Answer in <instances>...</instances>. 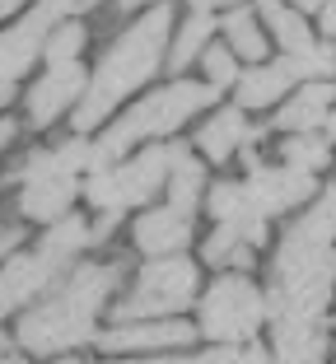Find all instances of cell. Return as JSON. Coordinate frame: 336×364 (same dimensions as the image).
I'll return each mask as SVG.
<instances>
[{
	"label": "cell",
	"mask_w": 336,
	"mask_h": 364,
	"mask_svg": "<svg viewBox=\"0 0 336 364\" xmlns=\"http://www.w3.org/2000/svg\"><path fill=\"white\" fill-rule=\"evenodd\" d=\"M323 127H327V140L336 145V103H332V112H327V122H323Z\"/></svg>",
	"instance_id": "42"
},
{
	"label": "cell",
	"mask_w": 336,
	"mask_h": 364,
	"mask_svg": "<svg viewBox=\"0 0 336 364\" xmlns=\"http://www.w3.org/2000/svg\"><path fill=\"white\" fill-rule=\"evenodd\" d=\"M281 164L304 168V173H323L332 164V140L318 136V131H290V136H281Z\"/></svg>",
	"instance_id": "25"
},
{
	"label": "cell",
	"mask_w": 336,
	"mask_h": 364,
	"mask_svg": "<svg viewBox=\"0 0 336 364\" xmlns=\"http://www.w3.org/2000/svg\"><path fill=\"white\" fill-rule=\"evenodd\" d=\"M173 5H150V10L131 14V23L103 47L98 65L89 70V89L70 112V127L94 136L121 112V103H131V94H141L154 75L163 70L168 56V38H173Z\"/></svg>",
	"instance_id": "2"
},
{
	"label": "cell",
	"mask_w": 336,
	"mask_h": 364,
	"mask_svg": "<svg viewBox=\"0 0 336 364\" xmlns=\"http://www.w3.org/2000/svg\"><path fill=\"white\" fill-rule=\"evenodd\" d=\"M103 364H192L187 350H159V355H103Z\"/></svg>",
	"instance_id": "32"
},
{
	"label": "cell",
	"mask_w": 336,
	"mask_h": 364,
	"mask_svg": "<svg viewBox=\"0 0 336 364\" xmlns=\"http://www.w3.org/2000/svg\"><path fill=\"white\" fill-rule=\"evenodd\" d=\"M19 131H23L19 117L0 112V159H10V154H14V145H19Z\"/></svg>",
	"instance_id": "33"
},
{
	"label": "cell",
	"mask_w": 336,
	"mask_h": 364,
	"mask_svg": "<svg viewBox=\"0 0 336 364\" xmlns=\"http://www.w3.org/2000/svg\"><path fill=\"white\" fill-rule=\"evenodd\" d=\"M248 355H252V364H276L271 346H248Z\"/></svg>",
	"instance_id": "39"
},
{
	"label": "cell",
	"mask_w": 336,
	"mask_h": 364,
	"mask_svg": "<svg viewBox=\"0 0 336 364\" xmlns=\"http://www.w3.org/2000/svg\"><path fill=\"white\" fill-rule=\"evenodd\" d=\"M89 47V28L85 19H56L47 28V43H43V61L47 65H65V61H80Z\"/></svg>",
	"instance_id": "26"
},
{
	"label": "cell",
	"mask_w": 336,
	"mask_h": 364,
	"mask_svg": "<svg viewBox=\"0 0 336 364\" xmlns=\"http://www.w3.org/2000/svg\"><path fill=\"white\" fill-rule=\"evenodd\" d=\"M47 28H52V19H47L38 5H33L28 14H19L14 23L0 28V85H19V80H28V70L43 61Z\"/></svg>",
	"instance_id": "13"
},
{
	"label": "cell",
	"mask_w": 336,
	"mask_h": 364,
	"mask_svg": "<svg viewBox=\"0 0 336 364\" xmlns=\"http://www.w3.org/2000/svg\"><path fill=\"white\" fill-rule=\"evenodd\" d=\"M33 5H38V10H43L47 19L56 23V19H85L98 0H33Z\"/></svg>",
	"instance_id": "30"
},
{
	"label": "cell",
	"mask_w": 336,
	"mask_h": 364,
	"mask_svg": "<svg viewBox=\"0 0 336 364\" xmlns=\"http://www.w3.org/2000/svg\"><path fill=\"white\" fill-rule=\"evenodd\" d=\"M294 85H304L299 80V70H294L290 56H266V61L257 65H243L239 85H234V103L243 107V112H266V107H276L285 94H294Z\"/></svg>",
	"instance_id": "14"
},
{
	"label": "cell",
	"mask_w": 336,
	"mask_h": 364,
	"mask_svg": "<svg viewBox=\"0 0 336 364\" xmlns=\"http://www.w3.org/2000/svg\"><path fill=\"white\" fill-rule=\"evenodd\" d=\"M257 136L261 131L248 122V112H243L239 103H229V107L215 103L210 112H201V127H196V136H192V150L206 164H229V159H239L243 150H252Z\"/></svg>",
	"instance_id": "11"
},
{
	"label": "cell",
	"mask_w": 336,
	"mask_h": 364,
	"mask_svg": "<svg viewBox=\"0 0 336 364\" xmlns=\"http://www.w3.org/2000/svg\"><path fill=\"white\" fill-rule=\"evenodd\" d=\"M196 70H201V80H206L210 89H220V94H224V89H234V85H239L243 61L234 56V47H229V43H215V38H210V43H206V52L196 56Z\"/></svg>",
	"instance_id": "27"
},
{
	"label": "cell",
	"mask_w": 336,
	"mask_h": 364,
	"mask_svg": "<svg viewBox=\"0 0 336 364\" xmlns=\"http://www.w3.org/2000/svg\"><path fill=\"white\" fill-rule=\"evenodd\" d=\"M0 364H28V355H23L19 346H14V350H5V355H0Z\"/></svg>",
	"instance_id": "41"
},
{
	"label": "cell",
	"mask_w": 336,
	"mask_h": 364,
	"mask_svg": "<svg viewBox=\"0 0 336 364\" xmlns=\"http://www.w3.org/2000/svg\"><path fill=\"white\" fill-rule=\"evenodd\" d=\"M126 285V267L117 257H80L43 299L14 313V346L28 360H56L65 350H85L98 336V318Z\"/></svg>",
	"instance_id": "1"
},
{
	"label": "cell",
	"mask_w": 336,
	"mask_h": 364,
	"mask_svg": "<svg viewBox=\"0 0 336 364\" xmlns=\"http://www.w3.org/2000/svg\"><path fill=\"white\" fill-rule=\"evenodd\" d=\"M23 5H33V0H0V23H5V19H19Z\"/></svg>",
	"instance_id": "38"
},
{
	"label": "cell",
	"mask_w": 336,
	"mask_h": 364,
	"mask_svg": "<svg viewBox=\"0 0 336 364\" xmlns=\"http://www.w3.org/2000/svg\"><path fill=\"white\" fill-rule=\"evenodd\" d=\"M332 103H336L332 80H304V85H294V94H285L276 103L271 131H281V136H290V131H318V122H327Z\"/></svg>",
	"instance_id": "18"
},
{
	"label": "cell",
	"mask_w": 336,
	"mask_h": 364,
	"mask_svg": "<svg viewBox=\"0 0 336 364\" xmlns=\"http://www.w3.org/2000/svg\"><path fill=\"white\" fill-rule=\"evenodd\" d=\"M266 322H271L266 289L248 271H220L196 294V336L201 341H257Z\"/></svg>",
	"instance_id": "6"
},
{
	"label": "cell",
	"mask_w": 336,
	"mask_h": 364,
	"mask_svg": "<svg viewBox=\"0 0 336 364\" xmlns=\"http://www.w3.org/2000/svg\"><path fill=\"white\" fill-rule=\"evenodd\" d=\"M80 201V178H33V182H19L14 192V215L23 225H52L61 220L65 210H75Z\"/></svg>",
	"instance_id": "17"
},
{
	"label": "cell",
	"mask_w": 336,
	"mask_h": 364,
	"mask_svg": "<svg viewBox=\"0 0 336 364\" xmlns=\"http://www.w3.org/2000/svg\"><path fill=\"white\" fill-rule=\"evenodd\" d=\"M5 350H14V336L5 332V327H0V355H5Z\"/></svg>",
	"instance_id": "45"
},
{
	"label": "cell",
	"mask_w": 336,
	"mask_h": 364,
	"mask_svg": "<svg viewBox=\"0 0 336 364\" xmlns=\"http://www.w3.org/2000/svg\"><path fill=\"white\" fill-rule=\"evenodd\" d=\"M220 38L234 47V56H239L243 65L266 61V52H271V33H266V23H261L257 5H234V10H224Z\"/></svg>",
	"instance_id": "19"
},
{
	"label": "cell",
	"mask_w": 336,
	"mask_h": 364,
	"mask_svg": "<svg viewBox=\"0 0 336 364\" xmlns=\"http://www.w3.org/2000/svg\"><path fill=\"white\" fill-rule=\"evenodd\" d=\"M234 5H243V0H187V10H206V14H215V10H234Z\"/></svg>",
	"instance_id": "35"
},
{
	"label": "cell",
	"mask_w": 336,
	"mask_h": 364,
	"mask_svg": "<svg viewBox=\"0 0 336 364\" xmlns=\"http://www.w3.org/2000/svg\"><path fill=\"white\" fill-rule=\"evenodd\" d=\"M38 247H47V252H52V257H61V262H80L85 252H94V215L65 210L61 220L43 225Z\"/></svg>",
	"instance_id": "22"
},
{
	"label": "cell",
	"mask_w": 336,
	"mask_h": 364,
	"mask_svg": "<svg viewBox=\"0 0 336 364\" xmlns=\"http://www.w3.org/2000/svg\"><path fill=\"white\" fill-rule=\"evenodd\" d=\"M14 98H19V85H0V112H5Z\"/></svg>",
	"instance_id": "40"
},
{
	"label": "cell",
	"mask_w": 336,
	"mask_h": 364,
	"mask_svg": "<svg viewBox=\"0 0 336 364\" xmlns=\"http://www.w3.org/2000/svg\"><path fill=\"white\" fill-rule=\"evenodd\" d=\"M206 187H210V178H206V159H201L196 150H187L183 159L173 164L168 182H163V201L183 205V210H201V201H206Z\"/></svg>",
	"instance_id": "23"
},
{
	"label": "cell",
	"mask_w": 336,
	"mask_h": 364,
	"mask_svg": "<svg viewBox=\"0 0 336 364\" xmlns=\"http://www.w3.org/2000/svg\"><path fill=\"white\" fill-rule=\"evenodd\" d=\"M14 313H19V299H14V289L5 285V276H0V322L14 318Z\"/></svg>",
	"instance_id": "34"
},
{
	"label": "cell",
	"mask_w": 336,
	"mask_h": 364,
	"mask_svg": "<svg viewBox=\"0 0 336 364\" xmlns=\"http://www.w3.org/2000/svg\"><path fill=\"white\" fill-rule=\"evenodd\" d=\"M126 238L141 257L187 252V247L196 243V210H183V205H173V201H150V205L136 210Z\"/></svg>",
	"instance_id": "10"
},
{
	"label": "cell",
	"mask_w": 336,
	"mask_h": 364,
	"mask_svg": "<svg viewBox=\"0 0 336 364\" xmlns=\"http://www.w3.org/2000/svg\"><path fill=\"white\" fill-rule=\"evenodd\" d=\"M271 355L276 364H323L332 350L323 318H271Z\"/></svg>",
	"instance_id": "16"
},
{
	"label": "cell",
	"mask_w": 336,
	"mask_h": 364,
	"mask_svg": "<svg viewBox=\"0 0 336 364\" xmlns=\"http://www.w3.org/2000/svg\"><path fill=\"white\" fill-rule=\"evenodd\" d=\"M290 61H294V70H299V80H332L336 75V52L327 43L304 47V52H294Z\"/></svg>",
	"instance_id": "28"
},
{
	"label": "cell",
	"mask_w": 336,
	"mask_h": 364,
	"mask_svg": "<svg viewBox=\"0 0 336 364\" xmlns=\"http://www.w3.org/2000/svg\"><path fill=\"white\" fill-rule=\"evenodd\" d=\"M220 33V23H215V14H206V10H192L187 19H178L173 23V38H168V56H163V70L168 75H187L196 65V56L206 52V43Z\"/></svg>",
	"instance_id": "20"
},
{
	"label": "cell",
	"mask_w": 336,
	"mask_h": 364,
	"mask_svg": "<svg viewBox=\"0 0 336 364\" xmlns=\"http://www.w3.org/2000/svg\"><path fill=\"white\" fill-rule=\"evenodd\" d=\"M0 201H5V178H0Z\"/></svg>",
	"instance_id": "46"
},
{
	"label": "cell",
	"mask_w": 336,
	"mask_h": 364,
	"mask_svg": "<svg viewBox=\"0 0 336 364\" xmlns=\"http://www.w3.org/2000/svg\"><path fill=\"white\" fill-rule=\"evenodd\" d=\"M150 5H154V0H112V10L126 14V19H131V14H141V10H150Z\"/></svg>",
	"instance_id": "36"
},
{
	"label": "cell",
	"mask_w": 336,
	"mask_h": 364,
	"mask_svg": "<svg viewBox=\"0 0 336 364\" xmlns=\"http://www.w3.org/2000/svg\"><path fill=\"white\" fill-rule=\"evenodd\" d=\"M70 267H75V262H61V257H52L47 247L33 243V247H19L10 262H0V276H5V285L14 289L19 309H28V304L43 299V294H47V289H52Z\"/></svg>",
	"instance_id": "15"
},
{
	"label": "cell",
	"mask_w": 336,
	"mask_h": 364,
	"mask_svg": "<svg viewBox=\"0 0 336 364\" xmlns=\"http://www.w3.org/2000/svg\"><path fill=\"white\" fill-rule=\"evenodd\" d=\"M187 150H192V145H183V140H173V136L150 140V145H141V150H131V159H112V164H103V168L85 173V178H80V201H85L94 215L141 210V205H150L154 196L163 192L173 164L183 159Z\"/></svg>",
	"instance_id": "4"
},
{
	"label": "cell",
	"mask_w": 336,
	"mask_h": 364,
	"mask_svg": "<svg viewBox=\"0 0 336 364\" xmlns=\"http://www.w3.org/2000/svg\"><path fill=\"white\" fill-rule=\"evenodd\" d=\"M220 103V89H210L206 80H187V75H168V85L141 94L131 107H121L108 127L98 131V150L108 159H126L131 150H141L150 140H168L187 127L192 117L210 112Z\"/></svg>",
	"instance_id": "3"
},
{
	"label": "cell",
	"mask_w": 336,
	"mask_h": 364,
	"mask_svg": "<svg viewBox=\"0 0 336 364\" xmlns=\"http://www.w3.org/2000/svg\"><path fill=\"white\" fill-rule=\"evenodd\" d=\"M201 210L210 215V225H229V220H252V196H248V182L243 178H215L206 187V201Z\"/></svg>",
	"instance_id": "24"
},
{
	"label": "cell",
	"mask_w": 336,
	"mask_h": 364,
	"mask_svg": "<svg viewBox=\"0 0 336 364\" xmlns=\"http://www.w3.org/2000/svg\"><path fill=\"white\" fill-rule=\"evenodd\" d=\"M257 14H261V23H266V33H271V43L281 47L285 56H294V52H304V47L318 43L308 19H304V10H294L290 0H257Z\"/></svg>",
	"instance_id": "21"
},
{
	"label": "cell",
	"mask_w": 336,
	"mask_h": 364,
	"mask_svg": "<svg viewBox=\"0 0 336 364\" xmlns=\"http://www.w3.org/2000/svg\"><path fill=\"white\" fill-rule=\"evenodd\" d=\"M192 364H252L248 341H210L206 350H196Z\"/></svg>",
	"instance_id": "29"
},
{
	"label": "cell",
	"mask_w": 336,
	"mask_h": 364,
	"mask_svg": "<svg viewBox=\"0 0 336 364\" xmlns=\"http://www.w3.org/2000/svg\"><path fill=\"white\" fill-rule=\"evenodd\" d=\"M266 225H271V220L252 215V220H229V225L206 229V238H201V267H215V271L252 267L257 247L271 243V229H266Z\"/></svg>",
	"instance_id": "12"
},
{
	"label": "cell",
	"mask_w": 336,
	"mask_h": 364,
	"mask_svg": "<svg viewBox=\"0 0 336 364\" xmlns=\"http://www.w3.org/2000/svg\"><path fill=\"white\" fill-rule=\"evenodd\" d=\"M290 5H294V10H323L327 0H290Z\"/></svg>",
	"instance_id": "44"
},
{
	"label": "cell",
	"mask_w": 336,
	"mask_h": 364,
	"mask_svg": "<svg viewBox=\"0 0 336 364\" xmlns=\"http://www.w3.org/2000/svg\"><path fill=\"white\" fill-rule=\"evenodd\" d=\"M196 294H201V262L187 252H168V257H145L136 267V280H126L121 294L108 304V313L112 322L178 318L196 309Z\"/></svg>",
	"instance_id": "5"
},
{
	"label": "cell",
	"mask_w": 336,
	"mask_h": 364,
	"mask_svg": "<svg viewBox=\"0 0 336 364\" xmlns=\"http://www.w3.org/2000/svg\"><path fill=\"white\" fill-rule=\"evenodd\" d=\"M89 89V65L85 61H65L47 65L43 75H33L23 89V127L33 131H52L56 122H65L75 112V103Z\"/></svg>",
	"instance_id": "8"
},
{
	"label": "cell",
	"mask_w": 336,
	"mask_h": 364,
	"mask_svg": "<svg viewBox=\"0 0 336 364\" xmlns=\"http://www.w3.org/2000/svg\"><path fill=\"white\" fill-rule=\"evenodd\" d=\"M196 341L192 318H131L98 327L94 350L98 355H159V350H187Z\"/></svg>",
	"instance_id": "9"
},
{
	"label": "cell",
	"mask_w": 336,
	"mask_h": 364,
	"mask_svg": "<svg viewBox=\"0 0 336 364\" xmlns=\"http://www.w3.org/2000/svg\"><path fill=\"white\" fill-rule=\"evenodd\" d=\"M47 364H89V360H80L75 350H65V355H56V360H47Z\"/></svg>",
	"instance_id": "43"
},
{
	"label": "cell",
	"mask_w": 336,
	"mask_h": 364,
	"mask_svg": "<svg viewBox=\"0 0 336 364\" xmlns=\"http://www.w3.org/2000/svg\"><path fill=\"white\" fill-rule=\"evenodd\" d=\"M318 14H323V33H327V38H336V0H327Z\"/></svg>",
	"instance_id": "37"
},
{
	"label": "cell",
	"mask_w": 336,
	"mask_h": 364,
	"mask_svg": "<svg viewBox=\"0 0 336 364\" xmlns=\"http://www.w3.org/2000/svg\"><path fill=\"white\" fill-rule=\"evenodd\" d=\"M248 164V196H252V210L261 220H276V215H290L299 205H308L318 196V173L304 168H290V164H261L257 150H243L239 154Z\"/></svg>",
	"instance_id": "7"
},
{
	"label": "cell",
	"mask_w": 336,
	"mask_h": 364,
	"mask_svg": "<svg viewBox=\"0 0 336 364\" xmlns=\"http://www.w3.org/2000/svg\"><path fill=\"white\" fill-rule=\"evenodd\" d=\"M19 247H28V229H23V220L14 215V220H0V262H10Z\"/></svg>",
	"instance_id": "31"
}]
</instances>
